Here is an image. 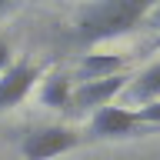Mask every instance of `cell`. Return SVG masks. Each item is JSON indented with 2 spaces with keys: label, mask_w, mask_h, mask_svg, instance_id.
Masks as SVG:
<instances>
[{
  "label": "cell",
  "mask_w": 160,
  "mask_h": 160,
  "mask_svg": "<svg viewBox=\"0 0 160 160\" xmlns=\"http://www.w3.org/2000/svg\"><path fill=\"white\" fill-rule=\"evenodd\" d=\"M153 3L157 0H90L73 20V40L80 47H93L103 40L133 33Z\"/></svg>",
  "instance_id": "obj_1"
},
{
  "label": "cell",
  "mask_w": 160,
  "mask_h": 160,
  "mask_svg": "<svg viewBox=\"0 0 160 160\" xmlns=\"http://www.w3.org/2000/svg\"><path fill=\"white\" fill-rule=\"evenodd\" d=\"M80 140L83 137L70 127H40L20 140V153H23V160H53L67 150L80 147Z\"/></svg>",
  "instance_id": "obj_2"
},
{
  "label": "cell",
  "mask_w": 160,
  "mask_h": 160,
  "mask_svg": "<svg viewBox=\"0 0 160 160\" xmlns=\"http://www.w3.org/2000/svg\"><path fill=\"white\" fill-rule=\"evenodd\" d=\"M147 130H150V127L137 123L133 110L107 103V107L93 110V117H90V133H87V137H93V140H120V137H137V133H147Z\"/></svg>",
  "instance_id": "obj_3"
},
{
  "label": "cell",
  "mask_w": 160,
  "mask_h": 160,
  "mask_svg": "<svg viewBox=\"0 0 160 160\" xmlns=\"http://www.w3.org/2000/svg\"><path fill=\"white\" fill-rule=\"evenodd\" d=\"M130 73H113V77H103V80H87V83H80V87H73V97H70V110H100L107 107V103H113V97H120L123 93V87L130 83Z\"/></svg>",
  "instance_id": "obj_4"
},
{
  "label": "cell",
  "mask_w": 160,
  "mask_h": 160,
  "mask_svg": "<svg viewBox=\"0 0 160 160\" xmlns=\"http://www.w3.org/2000/svg\"><path fill=\"white\" fill-rule=\"evenodd\" d=\"M37 80H40V67H33L27 60L10 63L0 73V110H10V107H17V103H23Z\"/></svg>",
  "instance_id": "obj_5"
},
{
  "label": "cell",
  "mask_w": 160,
  "mask_h": 160,
  "mask_svg": "<svg viewBox=\"0 0 160 160\" xmlns=\"http://www.w3.org/2000/svg\"><path fill=\"white\" fill-rule=\"evenodd\" d=\"M123 97L133 107H143V103L160 100V63H150L147 70H140L137 77L123 87Z\"/></svg>",
  "instance_id": "obj_6"
},
{
  "label": "cell",
  "mask_w": 160,
  "mask_h": 160,
  "mask_svg": "<svg viewBox=\"0 0 160 160\" xmlns=\"http://www.w3.org/2000/svg\"><path fill=\"white\" fill-rule=\"evenodd\" d=\"M127 67V57L123 53H87L80 60V70H77V80L87 83V80H103V77H113V73H123Z\"/></svg>",
  "instance_id": "obj_7"
},
{
  "label": "cell",
  "mask_w": 160,
  "mask_h": 160,
  "mask_svg": "<svg viewBox=\"0 0 160 160\" xmlns=\"http://www.w3.org/2000/svg\"><path fill=\"white\" fill-rule=\"evenodd\" d=\"M70 97H73V83L67 73H50L47 80H40V103L50 110H70Z\"/></svg>",
  "instance_id": "obj_8"
},
{
  "label": "cell",
  "mask_w": 160,
  "mask_h": 160,
  "mask_svg": "<svg viewBox=\"0 0 160 160\" xmlns=\"http://www.w3.org/2000/svg\"><path fill=\"white\" fill-rule=\"evenodd\" d=\"M133 117H137V123H143V127H160V100H153V103H143V107L133 110Z\"/></svg>",
  "instance_id": "obj_9"
},
{
  "label": "cell",
  "mask_w": 160,
  "mask_h": 160,
  "mask_svg": "<svg viewBox=\"0 0 160 160\" xmlns=\"http://www.w3.org/2000/svg\"><path fill=\"white\" fill-rule=\"evenodd\" d=\"M143 23H147L150 30H157V33H160V0L153 3V7H150V13L143 17Z\"/></svg>",
  "instance_id": "obj_10"
},
{
  "label": "cell",
  "mask_w": 160,
  "mask_h": 160,
  "mask_svg": "<svg viewBox=\"0 0 160 160\" xmlns=\"http://www.w3.org/2000/svg\"><path fill=\"white\" fill-rule=\"evenodd\" d=\"M10 63H13V57H10V43H7V40H0V73H3Z\"/></svg>",
  "instance_id": "obj_11"
},
{
  "label": "cell",
  "mask_w": 160,
  "mask_h": 160,
  "mask_svg": "<svg viewBox=\"0 0 160 160\" xmlns=\"http://www.w3.org/2000/svg\"><path fill=\"white\" fill-rule=\"evenodd\" d=\"M153 50H160V33H157V40H153Z\"/></svg>",
  "instance_id": "obj_12"
},
{
  "label": "cell",
  "mask_w": 160,
  "mask_h": 160,
  "mask_svg": "<svg viewBox=\"0 0 160 160\" xmlns=\"http://www.w3.org/2000/svg\"><path fill=\"white\" fill-rule=\"evenodd\" d=\"M7 3H10V0H0V10H7Z\"/></svg>",
  "instance_id": "obj_13"
}]
</instances>
